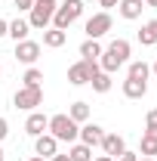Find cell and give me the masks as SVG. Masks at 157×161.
<instances>
[{
  "instance_id": "cell-1",
  "label": "cell",
  "mask_w": 157,
  "mask_h": 161,
  "mask_svg": "<svg viewBox=\"0 0 157 161\" xmlns=\"http://www.w3.org/2000/svg\"><path fill=\"white\" fill-rule=\"evenodd\" d=\"M129 53H133V47H129V40H111L105 50H102V56H99V68L102 71H108V75H114L117 68H123L126 62H129Z\"/></svg>"
},
{
  "instance_id": "cell-2",
  "label": "cell",
  "mask_w": 157,
  "mask_h": 161,
  "mask_svg": "<svg viewBox=\"0 0 157 161\" xmlns=\"http://www.w3.org/2000/svg\"><path fill=\"white\" fill-rule=\"evenodd\" d=\"M46 133H53L59 142H77L80 124H77V121H71L68 115H53V118H49V127H46Z\"/></svg>"
},
{
  "instance_id": "cell-3",
  "label": "cell",
  "mask_w": 157,
  "mask_h": 161,
  "mask_svg": "<svg viewBox=\"0 0 157 161\" xmlns=\"http://www.w3.org/2000/svg\"><path fill=\"white\" fill-rule=\"evenodd\" d=\"M80 16H83V0H65L62 6H56V13H53V28L68 31L71 22H77Z\"/></svg>"
},
{
  "instance_id": "cell-4",
  "label": "cell",
  "mask_w": 157,
  "mask_h": 161,
  "mask_svg": "<svg viewBox=\"0 0 157 161\" xmlns=\"http://www.w3.org/2000/svg\"><path fill=\"white\" fill-rule=\"evenodd\" d=\"M99 71V62H93V59H80V62H74L71 68H68V80L74 84V87H83V84H89V80L96 78Z\"/></svg>"
},
{
  "instance_id": "cell-5",
  "label": "cell",
  "mask_w": 157,
  "mask_h": 161,
  "mask_svg": "<svg viewBox=\"0 0 157 161\" xmlns=\"http://www.w3.org/2000/svg\"><path fill=\"white\" fill-rule=\"evenodd\" d=\"M31 16H28V25L31 28H49L53 25V13H56V3H46V0H34V6L28 9Z\"/></svg>"
},
{
  "instance_id": "cell-6",
  "label": "cell",
  "mask_w": 157,
  "mask_h": 161,
  "mask_svg": "<svg viewBox=\"0 0 157 161\" xmlns=\"http://www.w3.org/2000/svg\"><path fill=\"white\" fill-rule=\"evenodd\" d=\"M40 102H43V87H22V90H16V96H13V105L16 108H25V112H34Z\"/></svg>"
},
{
  "instance_id": "cell-7",
  "label": "cell",
  "mask_w": 157,
  "mask_h": 161,
  "mask_svg": "<svg viewBox=\"0 0 157 161\" xmlns=\"http://www.w3.org/2000/svg\"><path fill=\"white\" fill-rule=\"evenodd\" d=\"M111 25H114V19H111V13H96V16H89L86 19V37L89 40H99V37H105L108 31H111Z\"/></svg>"
},
{
  "instance_id": "cell-8",
  "label": "cell",
  "mask_w": 157,
  "mask_h": 161,
  "mask_svg": "<svg viewBox=\"0 0 157 161\" xmlns=\"http://www.w3.org/2000/svg\"><path fill=\"white\" fill-rule=\"evenodd\" d=\"M16 59L25 62V65H34L40 59V43L37 40H19L16 43Z\"/></svg>"
},
{
  "instance_id": "cell-9",
  "label": "cell",
  "mask_w": 157,
  "mask_h": 161,
  "mask_svg": "<svg viewBox=\"0 0 157 161\" xmlns=\"http://www.w3.org/2000/svg\"><path fill=\"white\" fill-rule=\"evenodd\" d=\"M34 152H37L40 158H53L56 152H59V140L53 136V133H40V136H34Z\"/></svg>"
},
{
  "instance_id": "cell-10",
  "label": "cell",
  "mask_w": 157,
  "mask_h": 161,
  "mask_svg": "<svg viewBox=\"0 0 157 161\" xmlns=\"http://www.w3.org/2000/svg\"><path fill=\"white\" fill-rule=\"evenodd\" d=\"M102 140H105V127L89 124V121L80 127V142H83V146H89V149H93V146H102Z\"/></svg>"
},
{
  "instance_id": "cell-11",
  "label": "cell",
  "mask_w": 157,
  "mask_h": 161,
  "mask_svg": "<svg viewBox=\"0 0 157 161\" xmlns=\"http://www.w3.org/2000/svg\"><path fill=\"white\" fill-rule=\"evenodd\" d=\"M46 127H49V118H46L43 112H31L28 121H25V133H28V136H40V133H46Z\"/></svg>"
},
{
  "instance_id": "cell-12",
  "label": "cell",
  "mask_w": 157,
  "mask_h": 161,
  "mask_svg": "<svg viewBox=\"0 0 157 161\" xmlns=\"http://www.w3.org/2000/svg\"><path fill=\"white\" fill-rule=\"evenodd\" d=\"M102 149H105V155H108V158H117L120 152L126 149V140H123L120 133H105V140H102Z\"/></svg>"
},
{
  "instance_id": "cell-13",
  "label": "cell",
  "mask_w": 157,
  "mask_h": 161,
  "mask_svg": "<svg viewBox=\"0 0 157 161\" xmlns=\"http://www.w3.org/2000/svg\"><path fill=\"white\" fill-rule=\"evenodd\" d=\"M142 9H145V0H120V3H117V13H120L126 22L139 19V16H142Z\"/></svg>"
},
{
  "instance_id": "cell-14",
  "label": "cell",
  "mask_w": 157,
  "mask_h": 161,
  "mask_svg": "<svg viewBox=\"0 0 157 161\" xmlns=\"http://www.w3.org/2000/svg\"><path fill=\"white\" fill-rule=\"evenodd\" d=\"M145 93H148V80H133V78L123 80V96L126 99H142Z\"/></svg>"
},
{
  "instance_id": "cell-15",
  "label": "cell",
  "mask_w": 157,
  "mask_h": 161,
  "mask_svg": "<svg viewBox=\"0 0 157 161\" xmlns=\"http://www.w3.org/2000/svg\"><path fill=\"white\" fill-rule=\"evenodd\" d=\"M139 43H142V47H154V43H157V19H151V22L142 25V31H139Z\"/></svg>"
},
{
  "instance_id": "cell-16",
  "label": "cell",
  "mask_w": 157,
  "mask_h": 161,
  "mask_svg": "<svg viewBox=\"0 0 157 161\" xmlns=\"http://www.w3.org/2000/svg\"><path fill=\"white\" fill-rule=\"evenodd\" d=\"M28 31H31L28 19H13V22H9V31H6V34H9V37L19 43V40H28Z\"/></svg>"
},
{
  "instance_id": "cell-17",
  "label": "cell",
  "mask_w": 157,
  "mask_h": 161,
  "mask_svg": "<svg viewBox=\"0 0 157 161\" xmlns=\"http://www.w3.org/2000/svg\"><path fill=\"white\" fill-rule=\"evenodd\" d=\"M139 155H145V158H154V155H157V133H151V130H145V133H142Z\"/></svg>"
},
{
  "instance_id": "cell-18",
  "label": "cell",
  "mask_w": 157,
  "mask_h": 161,
  "mask_svg": "<svg viewBox=\"0 0 157 161\" xmlns=\"http://www.w3.org/2000/svg\"><path fill=\"white\" fill-rule=\"evenodd\" d=\"M65 40H68V31H59V28H46V31H43V47L59 50Z\"/></svg>"
},
{
  "instance_id": "cell-19",
  "label": "cell",
  "mask_w": 157,
  "mask_h": 161,
  "mask_svg": "<svg viewBox=\"0 0 157 161\" xmlns=\"http://www.w3.org/2000/svg\"><path fill=\"white\" fill-rule=\"evenodd\" d=\"M80 56H83V59H93V62H99V56H102V43H99V40H83V43H80Z\"/></svg>"
},
{
  "instance_id": "cell-20",
  "label": "cell",
  "mask_w": 157,
  "mask_h": 161,
  "mask_svg": "<svg viewBox=\"0 0 157 161\" xmlns=\"http://www.w3.org/2000/svg\"><path fill=\"white\" fill-rule=\"evenodd\" d=\"M68 118L77 121V124H86V121H89V105H86V102H71V108H68Z\"/></svg>"
},
{
  "instance_id": "cell-21",
  "label": "cell",
  "mask_w": 157,
  "mask_h": 161,
  "mask_svg": "<svg viewBox=\"0 0 157 161\" xmlns=\"http://www.w3.org/2000/svg\"><path fill=\"white\" fill-rule=\"evenodd\" d=\"M148 75H151V65L148 62H133L129 71H126V78H133V80H148Z\"/></svg>"
},
{
  "instance_id": "cell-22",
  "label": "cell",
  "mask_w": 157,
  "mask_h": 161,
  "mask_svg": "<svg viewBox=\"0 0 157 161\" xmlns=\"http://www.w3.org/2000/svg\"><path fill=\"white\" fill-rule=\"evenodd\" d=\"M68 158H71V161H93V149L83 146V142H74L71 152H68Z\"/></svg>"
},
{
  "instance_id": "cell-23",
  "label": "cell",
  "mask_w": 157,
  "mask_h": 161,
  "mask_svg": "<svg viewBox=\"0 0 157 161\" xmlns=\"http://www.w3.org/2000/svg\"><path fill=\"white\" fill-rule=\"evenodd\" d=\"M89 84H93V90H96V93H108V90H111V75H108V71H99Z\"/></svg>"
},
{
  "instance_id": "cell-24",
  "label": "cell",
  "mask_w": 157,
  "mask_h": 161,
  "mask_svg": "<svg viewBox=\"0 0 157 161\" xmlns=\"http://www.w3.org/2000/svg\"><path fill=\"white\" fill-rule=\"evenodd\" d=\"M22 80H25V87H40V84H43V71L31 65V68L25 71V78H22Z\"/></svg>"
},
{
  "instance_id": "cell-25",
  "label": "cell",
  "mask_w": 157,
  "mask_h": 161,
  "mask_svg": "<svg viewBox=\"0 0 157 161\" xmlns=\"http://www.w3.org/2000/svg\"><path fill=\"white\" fill-rule=\"evenodd\" d=\"M145 124H148L145 130H151V133H157V108H151V112H148V118H145Z\"/></svg>"
},
{
  "instance_id": "cell-26",
  "label": "cell",
  "mask_w": 157,
  "mask_h": 161,
  "mask_svg": "<svg viewBox=\"0 0 157 161\" xmlns=\"http://www.w3.org/2000/svg\"><path fill=\"white\" fill-rule=\"evenodd\" d=\"M114 161H139V155H136V152H129V149H123Z\"/></svg>"
},
{
  "instance_id": "cell-27",
  "label": "cell",
  "mask_w": 157,
  "mask_h": 161,
  "mask_svg": "<svg viewBox=\"0 0 157 161\" xmlns=\"http://www.w3.org/2000/svg\"><path fill=\"white\" fill-rule=\"evenodd\" d=\"M16 3V9H31L34 6V0H13Z\"/></svg>"
},
{
  "instance_id": "cell-28",
  "label": "cell",
  "mask_w": 157,
  "mask_h": 161,
  "mask_svg": "<svg viewBox=\"0 0 157 161\" xmlns=\"http://www.w3.org/2000/svg\"><path fill=\"white\" fill-rule=\"evenodd\" d=\"M6 133H9V124H6V118H0V142L6 140Z\"/></svg>"
},
{
  "instance_id": "cell-29",
  "label": "cell",
  "mask_w": 157,
  "mask_h": 161,
  "mask_svg": "<svg viewBox=\"0 0 157 161\" xmlns=\"http://www.w3.org/2000/svg\"><path fill=\"white\" fill-rule=\"evenodd\" d=\"M117 3H120V0H99V6H105V13H108V9H114Z\"/></svg>"
},
{
  "instance_id": "cell-30",
  "label": "cell",
  "mask_w": 157,
  "mask_h": 161,
  "mask_svg": "<svg viewBox=\"0 0 157 161\" xmlns=\"http://www.w3.org/2000/svg\"><path fill=\"white\" fill-rule=\"evenodd\" d=\"M6 31H9V22H6V19H0V37H6Z\"/></svg>"
},
{
  "instance_id": "cell-31",
  "label": "cell",
  "mask_w": 157,
  "mask_h": 161,
  "mask_svg": "<svg viewBox=\"0 0 157 161\" xmlns=\"http://www.w3.org/2000/svg\"><path fill=\"white\" fill-rule=\"evenodd\" d=\"M49 161H71V158H68V155H59V152H56V155H53Z\"/></svg>"
},
{
  "instance_id": "cell-32",
  "label": "cell",
  "mask_w": 157,
  "mask_h": 161,
  "mask_svg": "<svg viewBox=\"0 0 157 161\" xmlns=\"http://www.w3.org/2000/svg\"><path fill=\"white\" fill-rule=\"evenodd\" d=\"M93 161H114V158H108V155H99V158H93Z\"/></svg>"
},
{
  "instance_id": "cell-33",
  "label": "cell",
  "mask_w": 157,
  "mask_h": 161,
  "mask_svg": "<svg viewBox=\"0 0 157 161\" xmlns=\"http://www.w3.org/2000/svg\"><path fill=\"white\" fill-rule=\"evenodd\" d=\"M145 6H157V0H145Z\"/></svg>"
},
{
  "instance_id": "cell-34",
  "label": "cell",
  "mask_w": 157,
  "mask_h": 161,
  "mask_svg": "<svg viewBox=\"0 0 157 161\" xmlns=\"http://www.w3.org/2000/svg\"><path fill=\"white\" fill-rule=\"evenodd\" d=\"M151 71H154V78H157V59H154V65H151Z\"/></svg>"
},
{
  "instance_id": "cell-35",
  "label": "cell",
  "mask_w": 157,
  "mask_h": 161,
  "mask_svg": "<svg viewBox=\"0 0 157 161\" xmlns=\"http://www.w3.org/2000/svg\"><path fill=\"white\" fill-rule=\"evenodd\" d=\"M28 161H46V158H40V155H34V158H28Z\"/></svg>"
},
{
  "instance_id": "cell-36",
  "label": "cell",
  "mask_w": 157,
  "mask_h": 161,
  "mask_svg": "<svg viewBox=\"0 0 157 161\" xmlns=\"http://www.w3.org/2000/svg\"><path fill=\"white\" fill-rule=\"evenodd\" d=\"M0 161H6V155H3V149H0Z\"/></svg>"
},
{
  "instance_id": "cell-37",
  "label": "cell",
  "mask_w": 157,
  "mask_h": 161,
  "mask_svg": "<svg viewBox=\"0 0 157 161\" xmlns=\"http://www.w3.org/2000/svg\"><path fill=\"white\" fill-rule=\"evenodd\" d=\"M139 161H154V158H145V155H142V158H139Z\"/></svg>"
},
{
  "instance_id": "cell-38",
  "label": "cell",
  "mask_w": 157,
  "mask_h": 161,
  "mask_svg": "<svg viewBox=\"0 0 157 161\" xmlns=\"http://www.w3.org/2000/svg\"><path fill=\"white\" fill-rule=\"evenodd\" d=\"M83 3H99V0H83Z\"/></svg>"
},
{
  "instance_id": "cell-39",
  "label": "cell",
  "mask_w": 157,
  "mask_h": 161,
  "mask_svg": "<svg viewBox=\"0 0 157 161\" xmlns=\"http://www.w3.org/2000/svg\"><path fill=\"white\" fill-rule=\"evenodd\" d=\"M46 3H56V0H46Z\"/></svg>"
},
{
  "instance_id": "cell-40",
  "label": "cell",
  "mask_w": 157,
  "mask_h": 161,
  "mask_svg": "<svg viewBox=\"0 0 157 161\" xmlns=\"http://www.w3.org/2000/svg\"><path fill=\"white\" fill-rule=\"evenodd\" d=\"M0 71H3V65H0Z\"/></svg>"
}]
</instances>
